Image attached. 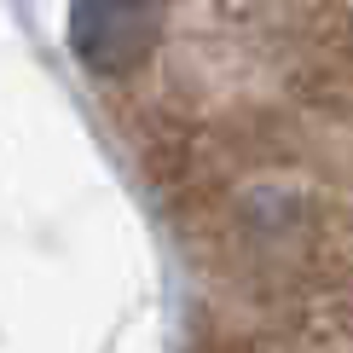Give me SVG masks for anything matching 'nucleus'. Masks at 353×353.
Wrapping results in <instances>:
<instances>
[{"instance_id": "f257e3e1", "label": "nucleus", "mask_w": 353, "mask_h": 353, "mask_svg": "<svg viewBox=\"0 0 353 353\" xmlns=\"http://www.w3.org/2000/svg\"><path fill=\"white\" fill-rule=\"evenodd\" d=\"M70 47L99 76H128L157 47V6L151 0H76Z\"/></svg>"}]
</instances>
